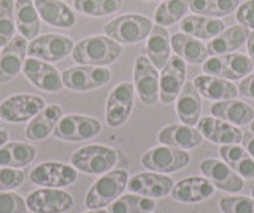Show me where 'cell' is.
<instances>
[{
    "label": "cell",
    "mask_w": 254,
    "mask_h": 213,
    "mask_svg": "<svg viewBox=\"0 0 254 213\" xmlns=\"http://www.w3.org/2000/svg\"><path fill=\"white\" fill-rule=\"evenodd\" d=\"M123 46L118 42L111 40L107 35H91L79 40L71 58L79 66H99L107 67L121 58Z\"/></svg>",
    "instance_id": "1"
},
{
    "label": "cell",
    "mask_w": 254,
    "mask_h": 213,
    "mask_svg": "<svg viewBox=\"0 0 254 213\" xmlns=\"http://www.w3.org/2000/svg\"><path fill=\"white\" fill-rule=\"evenodd\" d=\"M127 181H129V173L126 169H111L100 175L87 189L84 205L89 210L108 207L124 193Z\"/></svg>",
    "instance_id": "2"
},
{
    "label": "cell",
    "mask_w": 254,
    "mask_h": 213,
    "mask_svg": "<svg viewBox=\"0 0 254 213\" xmlns=\"http://www.w3.org/2000/svg\"><path fill=\"white\" fill-rule=\"evenodd\" d=\"M153 21L140 13H127L103 26V32L119 45H137L146 40L153 30Z\"/></svg>",
    "instance_id": "3"
},
{
    "label": "cell",
    "mask_w": 254,
    "mask_h": 213,
    "mask_svg": "<svg viewBox=\"0 0 254 213\" xmlns=\"http://www.w3.org/2000/svg\"><path fill=\"white\" fill-rule=\"evenodd\" d=\"M70 162L86 175H103L116 165L118 151L105 145H87L76 149Z\"/></svg>",
    "instance_id": "4"
},
{
    "label": "cell",
    "mask_w": 254,
    "mask_h": 213,
    "mask_svg": "<svg viewBox=\"0 0 254 213\" xmlns=\"http://www.w3.org/2000/svg\"><path fill=\"white\" fill-rule=\"evenodd\" d=\"M253 69L254 66L250 61L248 54H242V53H227V54L208 56V59L202 66L205 75L219 76L229 81L243 80L245 76L253 73Z\"/></svg>",
    "instance_id": "5"
},
{
    "label": "cell",
    "mask_w": 254,
    "mask_h": 213,
    "mask_svg": "<svg viewBox=\"0 0 254 213\" xmlns=\"http://www.w3.org/2000/svg\"><path fill=\"white\" fill-rule=\"evenodd\" d=\"M140 162L143 167L151 172L167 175V173H175L188 167L190 162V154L185 149L159 145L143 153Z\"/></svg>",
    "instance_id": "6"
},
{
    "label": "cell",
    "mask_w": 254,
    "mask_h": 213,
    "mask_svg": "<svg viewBox=\"0 0 254 213\" xmlns=\"http://www.w3.org/2000/svg\"><path fill=\"white\" fill-rule=\"evenodd\" d=\"M64 88L75 92H87L99 89L111 80V70L99 66H76L61 73Z\"/></svg>",
    "instance_id": "7"
},
{
    "label": "cell",
    "mask_w": 254,
    "mask_h": 213,
    "mask_svg": "<svg viewBox=\"0 0 254 213\" xmlns=\"http://www.w3.org/2000/svg\"><path fill=\"white\" fill-rule=\"evenodd\" d=\"M100 132L102 123L97 118L71 113L61 118L53 136L65 142H86L97 137Z\"/></svg>",
    "instance_id": "8"
},
{
    "label": "cell",
    "mask_w": 254,
    "mask_h": 213,
    "mask_svg": "<svg viewBox=\"0 0 254 213\" xmlns=\"http://www.w3.org/2000/svg\"><path fill=\"white\" fill-rule=\"evenodd\" d=\"M75 48V42L67 35L45 34L38 35L27 45V54L45 62H61L67 59Z\"/></svg>",
    "instance_id": "9"
},
{
    "label": "cell",
    "mask_w": 254,
    "mask_h": 213,
    "mask_svg": "<svg viewBox=\"0 0 254 213\" xmlns=\"http://www.w3.org/2000/svg\"><path fill=\"white\" fill-rule=\"evenodd\" d=\"M159 78H161L159 70L146 54H141L135 59L133 88L143 105L153 107L159 102Z\"/></svg>",
    "instance_id": "10"
},
{
    "label": "cell",
    "mask_w": 254,
    "mask_h": 213,
    "mask_svg": "<svg viewBox=\"0 0 254 213\" xmlns=\"http://www.w3.org/2000/svg\"><path fill=\"white\" fill-rule=\"evenodd\" d=\"M46 107V102L34 94H16L0 102V120L11 124L30 121Z\"/></svg>",
    "instance_id": "11"
},
{
    "label": "cell",
    "mask_w": 254,
    "mask_h": 213,
    "mask_svg": "<svg viewBox=\"0 0 254 213\" xmlns=\"http://www.w3.org/2000/svg\"><path fill=\"white\" fill-rule=\"evenodd\" d=\"M135 104V88L132 83H119L108 94L105 105V121L110 128H119L130 118Z\"/></svg>",
    "instance_id": "12"
},
{
    "label": "cell",
    "mask_w": 254,
    "mask_h": 213,
    "mask_svg": "<svg viewBox=\"0 0 254 213\" xmlns=\"http://www.w3.org/2000/svg\"><path fill=\"white\" fill-rule=\"evenodd\" d=\"M26 204L32 213H67L73 209L75 199L61 188H38L27 196Z\"/></svg>",
    "instance_id": "13"
},
{
    "label": "cell",
    "mask_w": 254,
    "mask_h": 213,
    "mask_svg": "<svg viewBox=\"0 0 254 213\" xmlns=\"http://www.w3.org/2000/svg\"><path fill=\"white\" fill-rule=\"evenodd\" d=\"M76 180L78 170L62 162H42L29 172V181L40 188H65Z\"/></svg>",
    "instance_id": "14"
},
{
    "label": "cell",
    "mask_w": 254,
    "mask_h": 213,
    "mask_svg": "<svg viewBox=\"0 0 254 213\" xmlns=\"http://www.w3.org/2000/svg\"><path fill=\"white\" fill-rule=\"evenodd\" d=\"M186 62L177 54H172L159 78V100L164 105H170L177 100L186 83Z\"/></svg>",
    "instance_id": "15"
},
{
    "label": "cell",
    "mask_w": 254,
    "mask_h": 213,
    "mask_svg": "<svg viewBox=\"0 0 254 213\" xmlns=\"http://www.w3.org/2000/svg\"><path fill=\"white\" fill-rule=\"evenodd\" d=\"M22 73L27 80L38 88L40 91L45 92H61L64 88L62 76L59 70L50 62L40 61L37 58H27L24 61Z\"/></svg>",
    "instance_id": "16"
},
{
    "label": "cell",
    "mask_w": 254,
    "mask_h": 213,
    "mask_svg": "<svg viewBox=\"0 0 254 213\" xmlns=\"http://www.w3.org/2000/svg\"><path fill=\"white\" fill-rule=\"evenodd\" d=\"M27 40L21 35H14L13 40L0 51V84L16 80L22 72L24 61L27 56Z\"/></svg>",
    "instance_id": "17"
},
{
    "label": "cell",
    "mask_w": 254,
    "mask_h": 213,
    "mask_svg": "<svg viewBox=\"0 0 254 213\" xmlns=\"http://www.w3.org/2000/svg\"><path fill=\"white\" fill-rule=\"evenodd\" d=\"M173 185V180L169 175L148 170L129 178L127 189L133 194L151 197V199H161V197L170 196Z\"/></svg>",
    "instance_id": "18"
},
{
    "label": "cell",
    "mask_w": 254,
    "mask_h": 213,
    "mask_svg": "<svg viewBox=\"0 0 254 213\" xmlns=\"http://www.w3.org/2000/svg\"><path fill=\"white\" fill-rule=\"evenodd\" d=\"M200 172L211 181L214 188L226 193H240L245 186V180L229 167L224 161L206 157L200 162Z\"/></svg>",
    "instance_id": "19"
},
{
    "label": "cell",
    "mask_w": 254,
    "mask_h": 213,
    "mask_svg": "<svg viewBox=\"0 0 254 213\" xmlns=\"http://www.w3.org/2000/svg\"><path fill=\"white\" fill-rule=\"evenodd\" d=\"M198 132L202 137L210 140L216 145H240L243 139V132L238 129V126L230 124L216 116H202L197 124Z\"/></svg>",
    "instance_id": "20"
},
{
    "label": "cell",
    "mask_w": 254,
    "mask_h": 213,
    "mask_svg": "<svg viewBox=\"0 0 254 213\" xmlns=\"http://www.w3.org/2000/svg\"><path fill=\"white\" fill-rule=\"evenodd\" d=\"M214 194V186L205 177H186L173 185L170 197L181 204H198Z\"/></svg>",
    "instance_id": "21"
},
{
    "label": "cell",
    "mask_w": 254,
    "mask_h": 213,
    "mask_svg": "<svg viewBox=\"0 0 254 213\" xmlns=\"http://www.w3.org/2000/svg\"><path fill=\"white\" fill-rule=\"evenodd\" d=\"M157 142L161 145L190 151V149H195L202 145L203 137L198 132V129L180 123V124H169L162 128L157 134Z\"/></svg>",
    "instance_id": "22"
},
{
    "label": "cell",
    "mask_w": 254,
    "mask_h": 213,
    "mask_svg": "<svg viewBox=\"0 0 254 213\" xmlns=\"http://www.w3.org/2000/svg\"><path fill=\"white\" fill-rule=\"evenodd\" d=\"M202 110L203 102L200 92L197 91L194 83L186 81L177 100H175V112H177L178 120L183 124L195 128L202 118Z\"/></svg>",
    "instance_id": "23"
},
{
    "label": "cell",
    "mask_w": 254,
    "mask_h": 213,
    "mask_svg": "<svg viewBox=\"0 0 254 213\" xmlns=\"http://www.w3.org/2000/svg\"><path fill=\"white\" fill-rule=\"evenodd\" d=\"M35 8L45 24L59 29H71L76 24V14L61 0H34Z\"/></svg>",
    "instance_id": "24"
},
{
    "label": "cell",
    "mask_w": 254,
    "mask_h": 213,
    "mask_svg": "<svg viewBox=\"0 0 254 213\" xmlns=\"http://www.w3.org/2000/svg\"><path fill=\"white\" fill-rule=\"evenodd\" d=\"M227 26L219 18L202 16V14H189L180 21V29L183 34L190 35L198 40H211L219 35Z\"/></svg>",
    "instance_id": "25"
},
{
    "label": "cell",
    "mask_w": 254,
    "mask_h": 213,
    "mask_svg": "<svg viewBox=\"0 0 254 213\" xmlns=\"http://www.w3.org/2000/svg\"><path fill=\"white\" fill-rule=\"evenodd\" d=\"M194 86L197 91L200 92V96L213 100V102H221V100H229V99H237L238 96V88L229 80L219 76H211V75H198L194 78Z\"/></svg>",
    "instance_id": "26"
},
{
    "label": "cell",
    "mask_w": 254,
    "mask_h": 213,
    "mask_svg": "<svg viewBox=\"0 0 254 213\" xmlns=\"http://www.w3.org/2000/svg\"><path fill=\"white\" fill-rule=\"evenodd\" d=\"M62 108L59 105H46L37 116L29 121L26 128V137L30 142H42L53 136V132L62 118Z\"/></svg>",
    "instance_id": "27"
},
{
    "label": "cell",
    "mask_w": 254,
    "mask_h": 213,
    "mask_svg": "<svg viewBox=\"0 0 254 213\" xmlns=\"http://www.w3.org/2000/svg\"><path fill=\"white\" fill-rule=\"evenodd\" d=\"M146 56L153 62L157 70H162L165 64L169 62L172 56V43H170V34L167 27L162 26H153V30L146 38L145 43Z\"/></svg>",
    "instance_id": "28"
},
{
    "label": "cell",
    "mask_w": 254,
    "mask_h": 213,
    "mask_svg": "<svg viewBox=\"0 0 254 213\" xmlns=\"http://www.w3.org/2000/svg\"><path fill=\"white\" fill-rule=\"evenodd\" d=\"M250 35V29L240 24L232 27H226L219 35H216L206 43V51L208 56H216V54H227L240 50L246 43V38Z\"/></svg>",
    "instance_id": "29"
},
{
    "label": "cell",
    "mask_w": 254,
    "mask_h": 213,
    "mask_svg": "<svg viewBox=\"0 0 254 213\" xmlns=\"http://www.w3.org/2000/svg\"><path fill=\"white\" fill-rule=\"evenodd\" d=\"M211 115L240 128V126H246L253 121L254 108L243 100L229 99V100L214 102L211 105Z\"/></svg>",
    "instance_id": "30"
},
{
    "label": "cell",
    "mask_w": 254,
    "mask_h": 213,
    "mask_svg": "<svg viewBox=\"0 0 254 213\" xmlns=\"http://www.w3.org/2000/svg\"><path fill=\"white\" fill-rule=\"evenodd\" d=\"M14 19L16 29L26 40H34L40 34L42 19L35 8L34 0H16L14 2Z\"/></svg>",
    "instance_id": "31"
},
{
    "label": "cell",
    "mask_w": 254,
    "mask_h": 213,
    "mask_svg": "<svg viewBox=\"0 0 254 213\" xmlns=\"http://www.w3.org/2000/svg\"><path fill=\"white\" fill-rule=\"evenodd\" d=\"M170 43L173 53L185 62H189V64H203L208 59L206 45H203L198 38H194L183 32H177L170 37Z\"/></svg>",
    "instance_id": "32"
},
{
    "label": "cell",
    "mask_w": 254,
    "mask_h": 213,
    "mask_svg": "<svg viewBox=\"0 0 254 213\" xmlns=\"http://www.w3.org/2000/svg\"><path fill=\"white\" fill-rule=\"evenodd\" d=\"M37 157V149L26 142H6L0 148V167L22 169Z\"/></svg>",
    "instance_id": "33"
},
{
    "label": "cell",
    "mask_w": 254,
    "mask_h": 213,
    "mask_svg": "<svg viewBox=\"0 0 254 213\" xmlns=\"http://www.w3.org/2000/svg\"><path fill=\"white\" fill-rule=\"evenodd\" d=\"M219 156L243 180H254V159L242 145H222Z\"/></svg>",
    "instance_id": "34"
},
{
    "label": "cell",
    "mask_w": 254,
    "mask_h": 213,
    "mask_svg": "<svg viewBox=\"0 0 254 213\" xmlns=\"http://www.w3.org/2000/svg\"><path fill=\"white\" fill-rule=\"evenodd\" d=\"M240 0H189V11L210 18H226L237 11Z\"/></svg>",
    "instance_id": "35"
},
{
    "label": "cell",
    "mask_w": 254,
    "mask_h": 213,
    "mask_svg": "<svg viewBox=\"0 0 254 213\" xmlns=\"http://www.w3.org/2000/svg\"><path fill=\"white\" fill-rule=\"evenodd\" d=\"M110 213H153L156 210V201L140 194H121L107 209Z\"/></svg>",
    "instance_id": "36"
},
{
    "label": "cell",
    "mask_w": 254,
    "mask_h": 213,
    "mask_svg": "<svg viewBox=\"0 0 254 213\" xmlns=\"http://www.w3.org/2000/svg\"><path fill=\"white\" fill-rule=\"evenodd\" d=\"M189 11V0H164L154 10V22L169 27L180 22Z\"/></svg>",
    "instance_id": "37"
},
{
    "label": "cell",
    "mask_w": 254,
    "mask_h": 213,
    "mask_svg": "<svg viewBox=\"0 0 254 213\" xmlns=\"http://www.w3.org/2000/svg\"><path fill=\"white\" fill-rule=\"evenodd\" d=\"M73 8L84 16L103 18L123 8V0H73Z\"/></svg>",
    "instance_id": "38"
},
{
    "label": "cell",
    "mask_w": 254,
    "mask_h": 213,
    "mask_svg": "<svg viewBox=\"0 0 254 213\" xmlns=\"http://www.w3.org/2000/svg\"><path fill=\"white\" fill-rule=\"evenodd\" d=\"M16 34L14 0H0V46L8 45Z\"/></svg>",
    "instance_id": "39"
},
{
    "label": "cell",
    "mask_w": 254,
    "mask_h": 213,
    "mask_svg": "<svg viewBox=\"0 0 254 213\" xmlns=\"http://www.w3.org/2000/svg\"><path fill=\"white\" fill-rule=\"evenodd\" d=\"M218 205L222 213H254V199L246 196H226Z\"/></svg>",
    "instance_id": "40"
},
{
    "label": "cell",
    "mask_w": 254,
    "mask_h": 213,
    "mask_svg": "<svg viewBox=\"0 0 254 213\" xmlns=\"http://www.w3.org/2000/svg\"><path fill=\"white\" fill-rule=\"evenodd\" d=\"M26 181V173L21 169L0 167V191H14Z\"/></svg>",
    "instance_id": "41"
},
{
    "label": "cell",
    "mask_w": 254,
    "mask_h": 213,
    "mask_svg": "<svg viewBox=\"0 0 254 213\" xmlns=\"http://www.w3.org/2000/svg\"><path fill=\"white\" fill-rule=\"evenodd\" d=\"M27 204L19 194L0 191V213H27Z\"/></svg>",
    "instance_id": "42"
},
{
    "label": "cell",
    "mask_w": 254,
    "mask_h": 213,
    "mask_svg": "<svg viewBox=\"0 0 254 213\" xmlns=\"http://www.w3.org/2000/svg\"><path fill=\"white\" fill-rule=\"evenodd\" d=\"M235 19L237 24L254 30V0H246V2L238 5L235 11Z\"/></svg>",
    "instance_id": "43"
},
{
    "label": "cell",
    "mask_w": 254,
    "mask_h": 213,
    "mask_svg": "<svg viewBox=\"0 0 254 213\" xmlns=\"http://www.w3.org/2000/svg\"><path fill=\"white\" fill-rule=\"evenodd\" d=\"M238 96L254 100V73H250L248 76H245L243 80H240V84H238Z\"/></svg>",
    "instance_id": "44"
},
{
    "label": "cell",
    "mask_w": 254,
    "mask_h": 213,
    "mask_svg": "<svg viewBox=\"0 0 254 213\" xmlns=\"http://www.w3.org/2000/svg\"><path fill=\"white\" fill-rule=\"evenodd\" d=\"M242 146L251 154V157L254 159V134H246V136H243Z\"/></svg>",
    "instance_id": "45"
},
{
    "label": "cell",
    "mask_w": 254,
    "mask_h": 213,
    "mask_svg": "<svg viewBox=\"0 0 254 213\" xmlns=\"http://www.w3.org/2000/svg\"><path fill=\"white\" fill-rule=\"evenodd\" d=\"M246 50H248V58L254 66V30H250V35L246 38Z\"/></svg>",
    "instance_id": "46"
},
{
    "label": "cell",
    "mask_w": 254,
    "mask_h": 213,
    "mask_svg": "<svg viewBox=\"0 0 254 213\" xmlns=\"http://www.w3.org/2000/svg\"><path fill=\"white\" fill-rule=\"evenodd\" d=\"M8 142V132L5 129H0V148Z\"/></svg>",
    "instance_id": "47"
},
{
    "label": "cell",
    "mask_w": 254,
    "mask_h": 213,
    "mask_svg": "<svg viewBox=\"0 0 254 213\" xmlns=\"http://www.w3.org/2000/svg\"><path fill=\"white\" fill-rule=\"evenodd\" d=\"M84 213H110L107 209H94V210H87Z\"/></svg>",
    "instance_id": "48"
},
{
    "label": "cell",
    "mask_w": 254,
    "mask_h": 213,
    "mask_svg": "<svg viewBox=\"0 0 254 213\" xmlns=\"http://www.w3.org/2000/svg\"><path fill=\"white\" fill-rule=\"evenodd\" d=\"M250 132L254 134V118H253V121L250 123Z\"/></svg>",
    "instance_id": "49"
},
{
    "label": "cell",
    "mask_w": 254,
    "mask_h": 213,
    "mask_svg": "<svg viewBox=\"0 0 254 213\" xmlns=\"http://www.w3.org/2000/svg\"><path fill=\"white\" fill-rule=\"evenodd\" d=\"M146 2H164V0H146Z\"/></svg>",
    "instance_id": "50"
},
{
    "label": "cell",
    "mask_w": 254,
    "mask_h": 213,
    "mask_svg": "<svg viewBox=\"0 0 254 213\" xmlns=\"http://www.w3.org/2000/svg\"><path fill=\"white\" fill-rule=\"evenodd\" d=\"M251 197H253V199H254V188L251 189Z\"/></svg>",
    "instance_id": "51"
},
{
    "label": "cell",
    "mask_w": 254,
    "mask_h": 213,
    "mask_svg": "<svg viewBox=\"0 0 254 213\" xmlns=\"http://www.w3.org/2000/svg\"><path fill=\"white\" fill-rule=\"evenodd\" d=\"M0 48H2V46H0ZM0 51H2V50H0Z\"/></svg>",
    "instance_id": "52"
}]
</instances>
